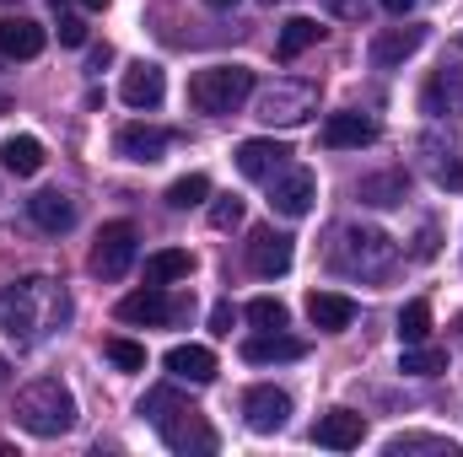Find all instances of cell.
<instances>
[{"label":"cell","instance_id":"1","mask_svg":"<svg viewBox=\"0 0 463 457\" xmlns=\"http://www.w3.org/2000/svg\"><path fill=\"white\" fill-rule=\"evenodd\" d=\"M71 323V296L60 280L49 275H27L16 285L0 291V334H11L16 344H38L43 334Z\"/></svg>","mask_w":463,"mask_h":457},{"label":"cell","instance_id":"2","mask_svg":"<svg viewBox=\"0 0 463 457\" xmlns=\"http://www.w3.org/2000/svg\"><path fill=\"white\" fill-rule=\"evenodd\" d=\"M16 425L27 431V436H65L71 425H76V398H71V387L60 382V377H38V382H27L22 393H16Z\"/></svg>","mask_w":463,"mask_h":457},{"label":"cell","instance_id":"3","mask_svg":"<svg viewBox=\"0 0 463 457\" xmlns=\"http://www.w3.org/2000/svg\"><path fill=\"white\" fill-rule=\"evenodd\" d=\"M335 264L355 280H388L399 269V242L383 227H345L335 242Z\"/></svg>","mask_w":463,"mask_h":457},{"label":"cell","instance_id":"4","mask_svg":"<svg viewBox=\"0 0 463 457\" xmlns=\"http://www.w3.org/2000/svg\"><path fill=\"white\" fill-rule=\"evenodd\" d=\"M248 98H253V70H248V65H205V70H194V81H189V103L211 118L237 114Z\"/></svg>","mask_w":463,"mask_h":457},{"label":"cell","instance_id":"5","mask_svg":"<svg viewBox=\"0 0 463 457\" xmlns=\"http://www.w3.org/2000/svg\"><path fill=\"white\" fill-rule=\"evenodd\" d=\"M318 108V92L307 81H275V87H253V118L264 124H302V118Z\"/></svg>","mask_w":463,"mask_h":457},{"label":"cell","instance_id":"6","mask_svg":"<svg viewBox=\"0 0 463 457\" xmlns=\"http://www.w3.org/2000/svg\"><path fill=\"white\" fill-rule=\"evenodd\" d=\"M135 227L129 221H109V227L98 231V242H92V258H87V269L98 275V280H124L129 275V264H135Z\"/></svg>","mask_w":463,"mask_h":457},{"label":"cell","instance_id":"7","mask_svg":"<svg viewBox=\"0 0 463 457\" xmlns=\"http://www.w3.org/2000/svg\"><path fill=\"white\" fill-rule=\"evenodd\" d=\"M415 151H420V167L431 173V183L437 189H453L463 194V135H420L415 140Z\"/></svg>","mask_w":463,"mask_h":457},{"label":"cell","instance_id":"8","mask_svg":"<svg viewBox=\"0 0 463 457\" xmlns=\"http://www.w3.org/2000/svg\"><path fill=\"white\" fill-rule=\"evenodd\" d=\"M156 436L173 447V452H216V431L205 425V415L194 409V404H184V409H173V415H162L156 420Z\"/></svg>","mask_w":463,"mask_h":457},{"label":"cell","instance_id":"9","mask_svg":"<svg viewBox=\"0 0 463 457\" xmlns=\"http://www.w3.org/2000/svg\"><path fill=\"white\" fill-rule=\"evenodd\" d=\"M313 200H318V178H313L307 167H291V162H286V167L269 178V205H275L280 216L297 221V216L313 210Z\"/></svg>","mask_w":463,"mask_h":457},{"label":"cell","instance_id":"10","mask_svg":"<svg viewBox=\"0 0 463 457\" xmlns=\"http://www.w3.org/2000/svg\"><path fill=\"white\" fill-rule=\"evenodd\" d=\"M242 420H248V431H259V436L286 431V420H291V393H280V387H248V393H242Z\"/></svg>","mask_w":463,"mask_h":457},{"label":"cell","instance_id":"11","mask_svg":"<svg viewBox=\"0 0 463 457\" xmlns=\"http://www.w3.org/2000/svg\"><path fill=\"white\" fill-rule=\"evenodd\" d=\"M291 258H297V247H291V237L275 227H259L248 237V269L253 275H264V280H275V275H286L291 269Z\"/></svg>","mask_w":463,"mask_h":457},{"label":"cell","instance_id":"12","mask_svg":"<svg viewBox=\"0 0 463 457\" xmlns=\"http://www.w3.org/2000/svg\"><path fill=\"white\" fill-rule=\"evenodd\" d=\"M118 98H124L135 114L162 108V98H167V76H162V65H151V60L129 65V70H124V81H118Z\"/></svg>","mask_w":463,"mask_h":457},{"label":"cell","instance_id":"13","mask_svg":"<svg viewBox=\"0 0 463 457\" xmlns=\"http://www.w3.org/2000/svg\"><path fill=\"white\" fill-rule=\"evenodd\" d=\"M167 145H173V129H156V124H124V129L114 135V151L124 156V162H140V167L162 162Z\"/></svg>","mask_w":463,"mask_h":457},{"label":"cell","instance_id":"14","mask_svg":"<svg viewBox=\"0 0 463 457\" xmlns=\"http://www.w3.org/2000/svg\"><path fill=\"white\" fill-rule=\"evenodd\" d=\"M184 307L162 291V285H146V291H135V296H124L118 302V318L124 323H140V329H162V323H173Z\"/></svg>","mask_w":463,"mask_h":457},{"label":"cell","instance_id":"15","mask_svg":"<svg viewBox=\"0 0 463 457\" xmlns=\"http://www.w3.org/2000/svg\"><path fill=\"white\" fill-rule=\"evenodd\" d=\"M420 43H426V27H420V22H404V27H383V33L372 38L366 54H372L377 70H393V65H404Z\"/></svg>","mask_w":463,"mask_h":457},{"label":"cell","instance_id":"16","mask_svg":"<svg viewBox=\"0 0 463 457\" xmlns=\"http://www.w3.org/2000/svg\"><path fill=\"white\" fill-rule=\"evenodd\" d=\"M318 140H324L329 151H361V145L377 140V118L372 114H329L324 129H318Z\"/></svg>","mask_w":463,"mask_h":457},{"label":"cell","instance_id":"17","mask_svg":"<svg viewBox=\"0 0 463 457\" xmlns=\"http://www.w3.org/2000/svg\"><path fill=\"white\" fill-rule=\"evenodd\" d=\"M286 162H291V151H286L280 140H242V145H237V173L253 178V183H269Z\"/></svg>","mask_w":463,"mask_h":457},{"label":"cell","instance_id":"18","mask_svg":"<svg viewBox=\"0 0 463 457\" xmlns=\"http://www.w3.org/2000/svg\"><path fill=\"white\" fill-rule=\"evenodd\" d=\"M420 108H426L431 118H458L463 114V70H458V65H442V70L426 81Z\"/></svg>","mask_w":463,"mask_h":457},{"label":"cell","instance_id":"19","mask_svg":"<svg viewBox=\"0 0 463 457\" xmlns=\"http://www.w3.org/2000/svg\"><path fill=\"white\" fill-rule=\"evenodd\" d=\"M361 436H366V420H361L355 409H329V415H318V425H313V442L329 447V452L361 447Z\"/></svg>","mask_w":463,"mask_h":457},{"label":"cell","instance_id":"20","mask_svg":"<svg viewBox=\"0 0 463 457\" xmlns=\"http://www.w3.org/2000/svg\"><path fill=\"white\" fill-rule=\"evenodd\" d=\"M49 43V33L33 16H0V54L5 60H38Z\"/></svg>","mask_w":463,"mask_h":457},{"label":"cell","instance_id":"21","mask_svg":"<svg viewBox=\"0 0 463 457\" xmlns=\"http://www.w3.org/2000/svg\"><path fill=\"white\" fill-rule=\"evenodd\" d=\"M162 366H167L178 382H194V387H205V382L216 377V355H211L205 344H173V350L162 355Z\"/></svg>","mask_w":463,"mask_h":457},{"label":"cell","instance_id":"22","mask_svg":"<svg viewBox=\"0 0 463 457\" xmlns=\"http://www.w3.org/2000/svg\"><path fill=\"white\" fill-rule=\"evenodd\" d=\"M27 216H33V227L38 231H71L76 227V200L71 194H60V189H43V194H33L27 200Z\"/></svg>","mask_w":463,"mask_h":457},{"label":"cell","instance_id":"23","mask_svg":"<svg viewBox=\"0 0 463 457\" xmlns=\"http://www.w3.org/2000/svg\"><path fill=\"white\" fill-rule=\"evenodd\" d=\"M302 355H307V344L280 334V329H264V334H253V340L242 344L248 366H275V360H302Z\"/></svg>","mask_w":463,"mask_h":457},{"label":"cell","instance_id":"24","mask_svg":"<svg viewBox=\"0 0 463 457\" xmlns=\"http://www.w3.org/2000/svg\"><path fill=\"white\" fill-rule=\"evenodd\" d=\"M307 318H313V329L340 334V329L355 323V302L340 296V291H313V296H307Z\"/></svg>","mask_w":463,"mask_h":457},{"label":"cell","instance_id":"25","mask_svg":"<svg viewBox=\"0 0 463 457\" xmlns=\"http://www.w3.org/2000/svg\"><path fill=\"white\" fill-rule=\"evenodd\" d=\"M194 269V253L189 247H162L146 258V285H173V280H189Z\"/></svg>","mask_w":463,"mask_h":457},{"label":"cell","instance_id":"26","mask_svg":"<svg viewBox=\"0 0 463 457\" xmlns=\"http://www.w3.org/2000/svg\"><path fill=\"white\" fill-rule=\"evenodd\" d=\"M0 167L16 173V178H33L43 167V145L33 135H11V140H0Z\"/></svg>","mask_w":463,"mask_h":457},{"label":"cell","instance_id":"27","mask_svg":"<svg viewBox=\"0 0 463 457\" xmlns=\"http://www.w3.org/2000/svg\"><path fill=\"white\" fill-rule=\"evenodd\" d=\"M318 33H324V27H318L313 16H291V22L280 27V38H275V54H280V60H297V54H307V49L318 43Z\"/></svg>","mask_w":463,"mask_h":457},{"label":"cell","instance_id":"28","mask_svg":"<svg viewBox=\"0 0 463 457\" xmlns=\"http://www.w3.org/2000/svg\"><path fill=\"white\" fill-rule=\"evenodd\" d=\"M399 371L404 377H437V371H448V350H437V344H404Z\"/></svg>","mask_w":463,"mask_h":457},{"label":"cell","instance_id":"29","mask_svg":"<svg viewBox=\"0 0 463 457\" xmlns=\"http://www.w3.org/2000/svg\"><path fill=\"white\" fill-rule=\"evenodd\" d=\"M355 194L366 205H399L404 200V173H372V178L355 183Z\"/></svg>","mask_w":463,"mask_h":457},{"label":"cell","instance_id":"30","mask_svg":"<svg viewBox=\"0 0 463 457\" xmlns=\"http://www.w3.org/2000/svg\"><path fill=\"white\" fill-rule=\"evenodd\" d=\"M211 200V178L205 173H184L178 183H167V205L173 210H194V205H205Z\"/></svg>","mask_w":463,"mask_h":457},{"label":"cell","instance_id":"31","mask_svg":"<svg viewBox=\"0 0 463 457\" xmlns=\"http://www.w3.org/2000/svg\"><path fill=\"white\" fill-rule=\"evenodd\" d=\"M431 340V302H404L399 312V344H426Z\"/></svg>","mask_w":463,"mask_h":457},{"label":"cell","instance_id":"32","mask_svg":"<svg viewBox=\"0 0 463 457\" xmlns=\"http://www.w3.org/2000/svg\"><path fill=\"white\" fill-rule=\"evenodd\" d=\"M248 323H253V329H286L291 312H286V302H275V296H253V302H248Z\"/></svg>","mask_w":463,"mask_h":457},{"label":"cell","instance_id":"33","mask_svg":"<svg viewBox=\"0 0 463 457\" xmlns=\"http://www.w3.org/2000/svg\"><path fill=\"white\" fill-rule=\"evenodd\" d=\"M404 452H442V457H458L453 442H437V436H393L388 442V457H404Z\"/></svg>","mask_w":463,"mask_h":457},{"label":"cell","instance_id":"34","mask_svg":"<svg viewBox=\"0 0 463 457\" xmlns=\"http://www.w3.org/2000/svg\"><path fill=\"white\" fill-rule=\"evenodd\" d=\"M103 355L114 360L118 371H146V344H135V340H109Z\"/></svg>","mask_w":463,"mask_h":457},{"label":"cell","instance_id":"35","mask_svg":"<svg viewBox=\"0 0 463 457\" xmlns=\"http://www.w3.org/2000/svg\"><path fill=\"white\" fill-rule=\"evenodd\" d=\"M237 221H242V200H237V194H222V200L211 205V227H216V231H232Z\"/></svg>","mask_w":463,"mask_h":457},{"label":"cell","instance_id":"36","mask_svg":"<svg viewBox=\"0 0 463 457\" xmlns=\"http://www.w3.org/2000/svg\"><path fill=\"white\" fill-rule=\"evenodd\" d=\"M60 43L81 49V43H87V22H81V16H60Z\"/></svg>","mask_w":463,"mask_h":457},{"label":"cell","instance_id":"37","mask_svg":"<svg viewBox=\"0 0 463 457\" xmlns=\"http://www.w3.org/2000/svg\"><path fill=\"white\" fill-rule=\"evenodd\" d=\"M232 323H237L232 302H216V307H211V329H216V334H232Z\"/></svg>","mask_w":463,"mask_h":457},{"label":"cell","instance_id":"38","mask_svg":"<svg viewBox=\"0 0 463 457\" xmlns=\"http://www.w3.org/2000/svg\"><path fill=\"white\" fill-rule=\"evenodd\" d=\"M415 258H437V227H420V237H415Z\"/></svg>","mask_w":463,"mask_h":457},{"label":"cell","instance_id":"39","mask_svg":"<svg viewBox=\"0 0 463 457\" xmlns=\"http://www.w3.org/2000/svg\"><path fill=\"white\" fill-rule=\"evenodd\" d=\"M377 5H383L388 16H410V11H415V0H377Z\"/></svg>","mask_w":463,"mask_h":457},{"label":"cell","instance_id":"40","mask_svg":"<svg viewBox=\"0 0 463 457\" xmlns=\"http://www.w3.org/2000/svg\"><path fill=\"white\" fill-rule=\"evenodd\" d=\"M329 5H335L340 16H361V0H329Z\"/></svg>","mask_w":463,"mask_h":457},{"label":"cell","instance_id":"41","mask_svg":"<svg viewBox=\"0 0 463 457\" xmlns=\"http://www.w3.org/2000/svg\"><path fill=\"white\" fill-rule=\"evenodd\" d=\"M205 5H211V11H232V5H237V0H205Z\"/></svg>","mask_w":463,"mask_h":457},{"label":"cell","instance_id":"42","mask_svg":"<svg viewBox=\"0 0 463 457\" xmlns=\"http://www.w3.org/2000/svg\"><path fill=\"white\" fill-rule=\"evenodd\" d=\"M5 377H11V360H5V355H0V387H5Z\"/></svg>","mask_w":463,"mask_h":457},{"label":"cell","instance_id":"43","mask_svg":"<svg viewBox=\"0 0 463 457\" xmlns=\"http://www.w3.org/2000/svg\"><path fill=\"white\" fill-rule=\"evenodd\" d=\"M81 5H87V11H103V5H109V0H81Z\"/></svg>","mask_w":463,"mask_h":457},{"label":"cell","instance_id":"44","mask_svg":"<svg viewBox=\"0 0 463 457\" xmlns=\"http://www.w3.org/2000/svg\"><path fill=\"white\" fill-rule=\"evenodd\" d=\"M0 114H5V103H0Z\"/></svg>","mask_w":463,"mask_h":457},{"label":"cell","instance_id":"45","mask_svg":"<svg viewBox=\"0 0 463 457\" xmlns=\"http://www.w3.org/2000/svg\"><path fill=\"white\" fill-rule=\"evenodd\" d=\"M269 5H275V0H269Z\"/></svg>","mask_w":463,"mask_h":457}]
</instances>
